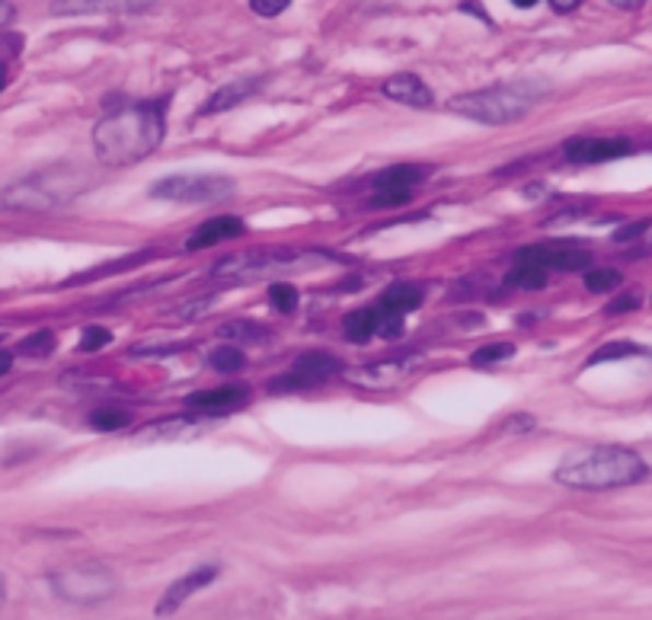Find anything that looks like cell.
Listing matches in <instances>:
<instances>
[{
    "mask_svg": "<svg viewBox=\"0 0 652 620\" xmlns=\"http://www.w3.org/2000/svg\"><path fill=\"white\" fill-rule=\"evenodd\" d=\"M163 131H166V122H163L161 103L116 109V113L103 116L93 128L96 161L106 166L138 164L161 148Z\"/></svg>",
    "mask_w": 652,
    "mask_h": 620,
    "instance_id": "cell-1",
    "label": "cell"
},
{
    "mask_svg": "<svg viewBox=\"0 0 652 620\" xmlns=\"http://www.w3.org/2000/svg\"><path fill=\"white\" fill-rule=\"evenodd\" d=\"M557 483L570 490H617V487H633L647 477L643 457L620 445H598V448H582L572 452L560 467H557Z\"/></svg>",
    "mask_w": 652,
    "mask_h": 620,
    "instance_id": "cell-2",
    "label": "cell"
},
{
    "mask_svg": "<svg viewBox=\"0 0 652 620\" xmlns=\"http://www.w3.org/2000/svg\"><path fill=\"white\" fill-rule=\"evenodd\" d=\"M93 176L78 164H51L30 173L20 183H10L0 189V214L20 211V214H42L51 208L68 206L71 199L90 189Z\"/></svg>",
    "mask_w": 652,
    "mask_h": 620,
    "instance_id": "cell-3",
    "label": "cell"
},
{
    "mask_svg": "<svg viewBox=\"0 0 652 620\" xmlns=\"http://www.w3.org/2000/svg\"><path fill=\"white\" fill-rule=\"evenodd\" d=\"M540 93L544 86H534V83H496L487 90L451 96L449 109L470 122L512 125L528 116V109L540 100Z\"/></svg>",
    "mask_w": 652,
    "mask_h": 620,
    "instance_id": "cell-4",
    "label": "cell"
},
{
    "mask_svg": "<svg viewBox=\"0 0 652 620\" xmlns=\"http://www.w3.org/2000/svg\"><path fill=\"white\" fill-rule=\"evenodd\" d=\"M324 256L321 253H301V249H266V253H244V256H231L224 262L214 266V279L221 282H256V279H269L279 272H294V269H314L321 266Z\"/></svg>",
    "mask_w": 652,
    "mask_h": 620,
    "instance_id": "cell-5",
    "label": "cell"
},
{
    "mask_svg": "<svg viewBox=\"0 0 652 620\" xmlns=\"http://www.w3.org/2000/svg\"><path fill=\"white\" fill-rule=\"evenodd\" d=\"M51 588L58 598L71 605H103L119 592V576L106 563H74L58 573H51Z\"/></svg>",
    "mask_w": 652,
    "mask_h": 620,
    "instance_id": "cell-6",
    "label": "cell"
},
{
    "mask_svg": "<svg viewBox=\"0 0 652 620\" xmlns=\"http://www.w3.org/2000/svg\"><path fill=\"white\" fill-rule=\"evenodd\" d=\"M234 192V179L221 173H176L163 176L151 186V196L163 202H189V206H205V202H221Z\"/></svg>",
    "mask_w": 652,
    "mask_h": 620,
    "instance_id": "cell-7",
    "label": "cell"
},
{
    "mask_svg": "<svg viewBox=\"0 0 652 620\" xmlns=\"http://www.w3.org/2000/svg\"><path fill=\"white\" fill-rule=\"evenodd\" d=\"M342 374V362L329 352H304L286 377L272 381L269 387L272 390H307V387H317L324 384L329 377Z\"/></svg>",
    "mask_w": 652,
    "mask_h": 620,
    "instance_id": "cell-8",
    "label": "cell"
},
{
    "mask_svg": "<svg viewBox=\"0 0 652 620\" xmlns=\"http://www.w3.org/2000/svg\"><path fill=\"white\" fill-rule=\"evenodd\" d=\"M422 169L412 164H397L391 169H384L377 179H374V196H371V206L377 208H397L407 206L409 199L416 196V186L422 183Z\"/></svg>",
    "mask_w": 652,
    "mask_h": 620,
    "instance_id": "cell-9",
    "label": "cell"
},
{
    "mask_svg": "<svg viewBox=\"0 0 652 620\" xmlns=\"http://www.w3.org/2000/svg\"><path fill=\"white\" fill-rule=\"evenodd\" d=\"M630 151H633V144H630L627 138H589V134H582V138L567 141L563 157H567L570 164L592 166L617 161V157H624V154H630Z\"/></svg>",
    "mask_w": 652,
    "mask_h": 620,
    "instance_id": "cell-10",
    "label": "cell"
},
{
    "mask_svg": "<svg viewBox=\"0 0 652 620\" xmlns=\"http://www.w3.org/2000/svg\"><path fill=\"white\" fill-rule=\"evenodd\" d=\"M218 566L214 563H205V566H196V570H189L183 580H176L166 592H163V598L158 601V618H166V615H173V611H179L196 592H202L205 585H211V582L218 580Z\"/></svg>",
    "mask_w": 652,
    "mask_h": 620,
    "instance_id": "cell-11",
    "label": "cell"
},
{
    "mask_svg": "<svg viewBox=\"0 0 652 620\" xmlns=\"http://www.w3.org/2000/svg\"><path fill=\"white\" fill-rule=\"evenodd\" d=\"M158 0H51V16H93V13H141Z\"/></svg>",
    "mask_w": 652,
    "mask_h": 620,
    "instance_id": "cell-12",
    "label": "cell"
},
{
    "mask_svg": "<svg viewBox=\"0 0 652 620\" xmlns=\"http://www.w3.org/2000/svg\"><path fill=\"white\" fill-rule=\"evenodd\" d=\"M519 256H528L550 272H582L592 266V256L579 247H525L519 249Z\"/></svg>",
    "mask_w": 652,
    "mask_h": 620,
    "instance_id": "cell-13",
    "label": "cell"
},
{
    "mask_svg": "<svg viewBox=\"0 0 652 620\" xmlns=\"http://www.w3.org/2000/svg\"><path fill=\"white\" fill-rule=\"evenodd\" d=\"M381 93L387 100L400 103V106H412V109H429L435 103L432 90L426 86L422 78H416V74H394V78H387V81L381 83Z\"/></svg>",
    "mask_w": 652,
    "mask_h": 620,
    "instance_id": "cell-14",
    "label": "cell"
},
{
    "mask_svg": "<svg viewBox=\"0 0 652 620\" xmlns=\"http://www.w3.org/2000/svg\"><path fill=\"white\" fill-rule=\"evenodd\" d=\"M246 231V224L241 218H234V214H221V218H211V221H205L199 224L189 237H186V249H211L218 247L221 241H234V237H241Z\"/></svg>",
    "mask_w": 652,
    "mask_h": 620,
    "instance_id": "cell-15",
    "label": "cell"
},
{
    "mask_svg": "<svg viewBox=\"0 0 652 620\" xmlns=\"http://www.w3.org/2000/svg\"><path fill=\"white\" fill-rule=\"evenodd\" d=\"M259 83L263 78H244V81H234V83H224V86H218L208 100H205V106L199 109V116L208 119V116H221V113H231L234 106H241L246 96H253L256 90H259Z\"/></svg>",
    "mask_w": 652,
    "mask_h": 620,
    "instance_id": "cell-16",
    "label": "cell"
},
{
    "mask_svg": "<svg viewBox=\"0 0 652 620\" xmlns=\"http://www.w3.org/2000/svg\"><path fill=\"white\" fill-rule=\"evenodd\" d=\"M246 397H249V390L241 387V384H228V387H211V390H196V394H189V407L193 410H202V413H224V410H234V407H241Z\"/></svg>",
    "mask_w": 652,
    "mask_h": 620,
    "instance_id": "cell-17",
    "label": "cell"
},
{
    "mask_svg": "<svg viewBox=\"0 0 652 620\" xmlns=\"http://www.w3.org/2000/svg\"><path fill=\"white\" fill-rule=\"evenodd\" d=\"M547 276H550L547 266H540V262H534L528 256H519V253H515V262H512V269H509V276H505V285L522 291L544 289V285H547Z\"/></svg>",
    "mask_w": 652,
    "mask_h": 620,
    "instance_id": "cell-18",
    "label": "cell"
},
{
    "mask_svg": "<svg viewBox=\"0 0 652 620\" xmlns=\"http://www.w3.org/2000/svg\"><path fill=\"white\" fill-rule=\"evenodd\" d=\"M412 372V362H384V365H368L362 374H352V381L356 384H362V387H394V384H400L407 374Z\"/></svg>",
    "mask_w": 652,
    "mask_h": 620,
    "instance_id": "cell-19",
    "label": "cell"
},
{
    "mask_svg": "<svg viewBox=\"0 0 652 620\" xmlns=\"http://www.w3.org/2000/svg\"><path fill=\"white\" fill-rule=\"evenodd\" d=\"M422 304V289L419 285H409V282H400V285H391V289L381 294L377 307L387 311V314H409Z\"/></svg>",
    "mask_w": 652,
    "mask_h": 620,
    "instance_id": "cell-20",
    "label": "cell"
},
{
    "mask_svg": "<svg viewBox=\"0 0 652 620\" xmlns=\"http://www.w3.org/2000/svg\"><path fill=\"white\" fill-rule=\"evenodd\" d=\"M342 330H346V336L352 342H365L371 336H377V307H362V311L346 314Z\"/></svg>",
    "mask_w": 652,
    "mask_h": 620,
    "instance_id": "cell-21",
    "label": "cell"
},
{
    "mask_svg": "<svg viewBox=\"0 0 652 620\" xmlns=\"http://www.w3.org/2000/svg\"><path fill=\"white\" fill-rule=\"evenodd\" d=\"M218 336L228 339V342H266L269 330L259 327V324H253V320H231V324H224L218 330Z\"/></svg>",
    "mask_w": 652,
    "mask_h": 620,
    "instance_id": "cell-22",
    "label": "cell"
},
{
    "mask_svg": "<svg viewBox=\"0 0 652 620\" xmlns=\"http://www.w3.org/2000/svg\"><path fill=\"white\" fill-rule=\"evenodd\" d=\"M246 365V355L237 346H218L211 355H208V369L221 374H237Z\"/></svg>",
    "mask_w": 652,
    "mask_h": 620,
    "instance_id": "cell-23",
    "label": "cell"
},
{
    "mask_svg": "<svg viewBox=\"0 0 652 620\" xmlns=\"http://www.w3.org/2000/svg\"><path fill=\"white\" fill-rule=\"evenodd\" d=\"M643 349L630 339H617V342H605L602 349H595L589 355V365H602V362H617V359H630V355H640Z\"/></svg>",
    "mask_w": 652,
    "mask_h": 620,
    "instance_id": "cell-24",
    "label": "cell"
},
{
    "mask_svg": "<svg viewBox=\"0 0 652 620\" xmlns=\"http://www.w3.org/2000/svg\"><path fill=\"white\" fill-rule=\"evenodd\" d=\"M55 346H58L55 332L36 330L33 336H26V339L20 342V355H26V359H45V355L55 352Z\"/></svg>",
    "mask_w": 652,
    "mask_h": 620,
    "instance_id": "cell-25",
    "label": "cell"
},
{
    "mask_svg": "<svg viewBox=\"0 0 652 620\" xmlns=\"http://www.w3.org/2000/svg\"><path fill=\"white\" fill-rule=\"evenodd\" d=\"M512 355H515V346H512V342H489V346L477 349V352L470 355V362H474L477 369H487V365L505 362V359H512Z\"/></svg>",
    "mask_w": 652,
    "mask_h": 620,
    "instance_id": "cell-26",
    "label": "cell"
},
{
    "mask_svg": "<svg viewBox=\"0 0 652 620\" xmlns=\"http://www.w3.org/2000/svg\"><path fill=\"white\" fill-rule=\"evenodd\" d=\"M128 419L131 416L119 410V407H103V410H96V413L90 416V425L96 429V432H119L128 425Z\"/></svg>",
    "mask_w": 652,
    "mask_h": 620,
    "instance_id": "cell-27",
    "label": "cell"
},
{
    "mask_svg": "<svg viewBox=\"0 0 652 620\" xmlns=\"http://www.w3.org/2000/svg\"><path fill=\"white\" fill-rule=\"evenodd\" d=\"M620 282H624V276L617 269H585V289L595 291V294L620 289Z\"/></svg>",
    "mask_w": 652,
    "mask_h": 620,
    "instance_id": "cell-28",
    "label": "cell"
},
{
    "mask_svg": "<svg viewBox=\"0 0 652 620\" xmlns=\"http://www.w3.org/2000/svg\"><path fill=\"white\" fill-rule=\"evenodd\" d=\"M269 304L282 314H291L298 307V289L294 285H286V282H276L272 291H269Z\"/></svg>",
    "mask_w": 652,
    "mask_h": 620,
    "instance_id": "cell-29",
    "label": "cell"
},
{
    "mask_svg": "<svg viewBox=\"0 0 652 620\" xmlns=\"http://www.w3.org/2000/svg\"><path fill=\"white\" fill-rule=\"evenodd\" d=\"M404 330H407V324H404L400 314H387V311L377 307V336H384V339H400Z\"/></svg>",
    "mask_w": 652,
    "mask_h": 620,
    "instance_id": "cell-30",
    "label": "cell"
},
{
    "mask_svg": "<svg viewBox=\"0 0 652 620\" xmlns=\"http://www.w3.org/2000/svg\"><path fill=\"white\" fill-rule=\"evenodd\" d=\"M113 342V332L106 327H86L81 332V352H100Z\"/></svg>",
    "mask_w": 652,
    "mask_h": 620,
    "instance_id": "cell-31",
    "label": "cell"
},
{
    "mask_svg": "<svg viewBox=\"0 0 652 620\" xmlns=\"http://www.w3.org/2000/svg\"><path fill=\"white\" fill-rule=\"evenodd\" d=\"M288 7H291V0H249V10L256 13V16H279V13H286Z\"/></svg>",
    "mask_w": 652,
    "mask_h": 620,
    "instance_id": "cell-32",
    "label": "cell"
},
{
    "mask_svg": "<svg viewBox=\"0 0 652 620\" xmlns=\"http://www.w3.org/2000/svg\"><path fill=\"white\" fill-rule=\"evenodd\" d=\"M637 307H640V297L637 294H620V297H614L612 304H608L605 314H624V311H637Z\"/></svg>",
    "mask_w": 652,
    "mask_h": 620,
    "instance_id": "cell-33",
    "label": "cell"
},
{
    "mask_svg": "<svg viewBox=\"0 0 652 620\" xmlns=\"http://www.w3.org/2000/svg\"><path fill=\"white\" fill-rule=\"evenodd\" d=\"M647 227H650L647 221H640V224H627L624 231H617V241H630V237H640V234H643Z\"/></svg>",
    "mask_w": 652,
    "mask_h": 620,
    "instance_id": "cell-34",
    "label": "cell"
},
{
    "mask_svg": "<svg viewBox=\"0 0 652 620\" xmlns=\"http://www.w3.org/2000/svg\"><path fill=\"white\" fill-rule=\"evenodd\" d=\"M13 20H16V7H13L10 0H0V30L10 26Z\"/></svg>",
    "mask_w": 652,
    "mask_h": 620,
    "instance_id": "cell-35",
    "label": "cell"
},
{
    "mask_svg": "<svg viewBox=\"0 0 652 620\" xmlns=\"http://www.w3.org/2000/svg\"><path fill=\"white\" fill-rule=\"evenodd\" d=\"M547 3H550L554 13H572L582 0H547Z\"/></svg>",
    "mask_w": 652,
    "mask_h": 620,
    "instance_id": "cell-36",
    "label": "cell"
},
{
    "mask_svg": "<svg viewBox=\"0 0 652 620\" xmlns=\"http://www.w3.org/2000/svg\"><path fill=\"white\" fill-rule=\"evenodd\" d=\"M605 3H612V7H617V10H640L647 0H605Z\"/></svg>",
    "mask_w": 652,
    "mask_h": 620,
    "instance_id": "cell-37",
    "label": "cell"
},
{
    "mask_svg": "<svg viewBox=\"0 0 652 620\" xmlns=\"http://www.w3.org/2000/svg\"><path fill=\"white\" fill-rule=\"evenodd\" d=\"M10 369H13V355L7 349H0V377H7Z\"/></svg>",
    "mask_w": 652,
    "mask_h": 620,
    "instance_id": "cell-38",
    "label": "cell"
},
{
    "mask_svg": "<svg viewBox=\"0 0 652 620\" xmlns=\"http://www.w3.org/2000/svg\"><path fill=\"white\" fill-rule=\"evenodd\" d=\"M7 81H10V74H7V65L0 61V93H3V86H7Z\"/></svg>",
    "mask_w": 652,
    "mask_h": 620,
    "instance_id": "cell-39",
    "label": "cell"
},
{
    "mask_svg": "<svg viewBox=\"0 0 652 620\" xmlns=\"http://www.w3.org/2000/svg\"><path fill=\"white\" fill-rule=\"evenodd\" d=\"M512 3H515V7H519V10H531V7H534V3H537V0H512Z\"/></svg>",
    "mask_w": 652,
    "mask_h": 620,
    "instance_id": "cell-40",
    "label": "cell"
},
{
    "mask_svg": "<svg viewBox=\"0 0 652 620\" xmlns=\"http://www.w3.org/2000/svg\"><path fill=\"white\" fill-rule=\"evenodd\" d=\"M3 598H7V582L0 576V608H3Z\"/></svg>",
    "mask_w": 652,
    "mask_h": 620,
    "instance_id": "cell-41",
    "label": "cell"
}]
</instances>
